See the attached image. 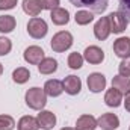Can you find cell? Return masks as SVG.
<instances>
[{"instance_id": "19", "label": "cell", "mask_w": 130, "mask_h": 130, "mask_svg": "<svg viewBox=\"0 0 130 130\" xmlns=\"http://www.w3.org/2000/svg\"><path fill=\"white\" fill-rule=\"evenodd\" d=\"M23 11L30 17H36L42 11V6L39 0H23Z\"/></svg>"}, {"instance_id": "28", "label": "cell", "mask_w": 130, "mask_h": 130, "mask_svg": "<svg viewBox=\"0 0 130 130\" xmlns=\"http://www.w3.org/2000/svg\"><path fill=\"white\" fill-rule=\"evenodd\" d=\"M118 71H120V74H121V76L129 77V76H130V58H126V59L120 64Z\"/></svg>"}, {"instance_id": "30", "label": "cell", "mask_w": 130, "mask_h": 130, "mask_svg": "<svg viewBox=\"0 0 130 130\" xmlns=\"http://www.w3.org/2000/svg\"><path fill=\"white\" fill-rule=\"evenodd\" d=\"M42 9H55V8H59V0H39Z\"/></svg>"}, {"instance_id": "20", "label": "cell", "mask_w": 130, "mask_h": 130, "mask_svg": "<svg viewBox=\"0 0 130 130\" xmlns=\"http://www.w3.org/2000/svg\"><path fill=\"white\" fill-rule=\"evenodd\" d=\"M38 70H39L41 74H52L58 70V62L53 58H44L38 64Z\"/></svg>"}, {"instance_id": "6", "label": "cell", "mask_w": 130, "mask_h": 130, "mask_svg": "<svg viewBox=\"0 0 130 130\" xmlns=\"http://www.w3.org/2000/svg\"><path fill=\"white\" fill-rule=\"evenodd\" d=\"M83 59H86L89 64H92V65L101 64L103 59H104V52L100 47H97V45H89L83 52Z\"/></svg>"}, {"instance_id": "25", "label": "cell", "mask_w": 130, "mask_h": 130, "mask_svg": "<svg viewBox=\"0 0 130 130\" xmlns=\"http://www.w3.org/2000/svg\"><path fill=\"white\" fill-rule=\"evenodd\" d=\"M83 65V56L80 53H71L68 56V67L73 70H79Z\"/></svg>"}, {"instance_id": "3", "label": "cell", "mask_w": 130, "mask_h": 130, "mask_svg": "<svg viewBox=\"0 0 130 130\" xmlns=\"http://www.w3.org/2000/svg\"><path fill=\"white\" fill-rule=\"evenodd\" d=\"M47 23L42 20V18H38V17H32L27 23V33L35 38V39H41L47 35Z\"/></svg>"}, {"instance_id": "26", "label": "cell", "mask_w": 130, "mask_h": 130, "mask_svg": "<svg viewBox=\"0 0 130 130\" xmlns=\"http://www.w3.org/2000/svg\"><path fill=\"white\" fill-rule=\"evenodd\" d=\"M15 127V121L9 115H0V130H12Z\"/></svg>"}, {"instance_id": "7", "label": "cell", "mask_w": 130, "mask_h": 130, "mask_svg": "<svg viewBox=\"0 0 130 130\" xmlns=\"http://www.w3.org/2000/svg\"><path fill=\"white\" fill-rule=\"evenodd\" d=\"M44 59V50L38 45H30L24 50V61L27 64L38 65L41 61Z\"/></svg>"}, {"instance_id": "17", "label": "cell", "mask_w": 130, "mask_h": 130, "mask_svg": "<svg viewBox=\"0 0 130 130\" xmlns=\"http://www.w3.org/2000/svg\"><path fill=\"white\" fill-rule=\"evenodd\" d=\"M104 101H106V104H107L109 107H118V106L121 104V101H123V94H121L118 89L112 88V89H109V91L106 92Z\"/></svg>"}, {"instance_id": "15", "label": "cell", "mask_w": 130, "mask_h": 130, "mask_svg": "<svg viewBox=\"0 0 130 130\" xmlns=\"http://www.w3.org/2000/svg\"><path fill=\"white\" fill-rule=\"evenodd\" d=\"M44 91L50 97H59L62 94V91H64V85H62V82H59L56 79H52V80H47L45 82Z\"/></svg>"}, {"instance_id": "18", "label": "cell", "mask_w": 130, "mask_h": 130, "mask_svg": "<svg viewBox=\"0 0 130 130\" xmlns=\"http://www.w3.org/2000/svg\"><path fill=\"white\" fill-rule=\"evenodd\" d=\"M112 88L118 89L121 94H127L130 91V79L129 77H124V76H115L112 79Z\"/></svg>"}, {"instance_id": "5", "label": "cell", "mask_w": 130, "mask_h": 130, "mask_svg": "<svg viewBox=\"0 0 130 130\" xmlns=\"http://www.w3.org/2000/svg\"><path fill=\"white\" fill-rule=\"evenodd\" d=\"M107 20H109V26H110V32L113 33H121L126 30L127 24H129V20L121 14V12H112L107 15Z\"/></svg>"}, {"instance_id": "31", "label": "cell", "mask_w": 130, "mask_h": 130, "mask_svg": "<svg viewBox=\"0 0 130 130\" xmlns=\"http://www.w3.org/2000/svg\"><path fill=\"white\" fill-rule=\"evenodd\" d=\"M15 5H17V0H0V11L12 9L15 8Z\"/></svg>"}, {"instance_id": "24", "label": "cell", "mask_w": 130, "mask_h": 130, "mask_svg": "<svg viewBox=\"0 0 130 130\" xmlns=\"http://www.w3.org/2000/svg\"><path fill=\"white\" fill-rule=\"evenodd\" d=\"M74 18H76V23H77V24L85 26V24H89V23L94 20V15H92V12H89V11H77Z\"/></svg>"}, {"instance_id": "21", "label": "cell", "mask_w": 130, "mask_h": 130, "mask_svg": "<svg viewBox=\"0 0 130 130\" xmlns=\"http://www.w3.org/2000/svg\"><path fill=\"white\" fill-rule=\"evenodd\" d=\"M15 18L12 15H0V32L2 33H9L15 29Z\"/></svg>"}, {"instance_id": "1", "label": "cell", "mask_w": 130, "mask_h": 130, "mask_svg": "<svg viewBox=\"0 0 130 130\" xmlns=\"http://www.w3.org/2000/svg\"><path fill=\"white\" fill-rule=\"evenodd\" d=\"M26 104L35 109V110H41L45 104H47V94L44 89L41 88H30L27 92H26Z\"/></svg>"}, {"instance_id": "2", "label": "cell", "mask_w": 130, "mask_h": 130, "mask_svg": "<svg viewBox=\"0 0 130 130\" xmlns=\"http://www.w3.org/2000/svg\"><path fill=\"white\" fill-rule=\"evenodd\" d=\"M53 52L56 53H62L65 50H68L71 45H73V35L67 30H61L58 32L53 38H52V42H50Z\"/></svg>"}, {"instance_id": "27", "label": "cell", "mask_w": 130, "mask_h": 130, "mask_svg": "<svg viewBox=\"0 0 130 130\" xmlns=\"http://www.w3.org/2000/svg\"><path fill=\"white\" fill-rule=\"evenodd\" d=\"M11 48H12L11 39H8V38H5V36H0V56L8 55V53L11 52Z\"/></svg>"}, {"instance_id": "32", "label": "cell", "mask_w": 130, "mask_h": 130, "mask_svg": "<svg viewBox=\"0 0 130 130\" xmlns=\"http://www.w3.org/2000/svg\"><path fill=\"white\" fill-rule=\"evenodd\" d=\"M124 106H126V110L130 112V91L126 94V100H124Z\"/></svg>"}, {"instance_id": "8", "label": "cell", "mask_w": 130, "mask_h": 130, "mask_svg": "<svg viewBox=\"0 0 130 130\" xmlns=\"http://www.w3.org/2000/svg\"><path fill=\"white\" fill-rule=\"evenodd\" d=\"M113 52L118 58H130V38L127 36H123V38H118L115 42H113Z\"/></svg>"}, {"instance_id": "4", "label": "cell", "mask_w": 130, "mask_h": 130, "mask_svg": "<svg viewBox=\"0 0 130 130\" xmlns=\"http://www.w3.org/2000/svg\"><path fill=\"white\" fill-rule=\"evenodd\" d=\"M76 8H88L92 14H101L106 11L109 0H70Z\"/></svg>"}, {"instance_id": "33", "label": "cell", "mask_w": 130, "mask_h": 130, "mask_svg": "<svg viewBox=\"0 0 130 130\" xmlns=\"http://www.w3.org/2000/svg\"><path fill=\"white\" fill-rule=\"evenodd\" d=\"M61 130H76V129H73V127H64V129H61Z\"/></svg>"}, {"instance_id": "12", "label": "cell", "mask_w": 130, "mask_h": 130, "mask_svg": "<svg viewBox=\"0 0 130 130\" xmlns=\"http://www.w3.org/2000/svg\"><path fill=\"white\" fill-rule=\"evenodd\" d=\"M88 88L92 92H100L106 88V77L101 73H92L88 77Z\"/></svg>"}, {"instance_id": "23", "label": "cell", "mask_w": 130, "mask_h": 130, "mask_svg": "<svg viewBox=\"0 0 130 130\" xmlns=\"http://www.w3.org/2000/svg\"><path fill=\"white\" fill-rule=\"evenodd\" d=\"M12 79H14V82H15V83L23 85V83H26V82L30 79V73H29V70H27V68L20 67V68L14 70V73H12Z\"/></svg>"}, {"instance_id": "11", "label": "cell", "mask_w": 130, "mask_h": 130, "mask_svg": "<svg viewBox=\"0 0 130 130\" xmlns=\"http://www.w3.org/2000/svg\"><path fill=\"white\" fill-rule=\"evenodd\" d=\"M97 126L103 130H113L120 126V120L115 113H103L97 120Z\"/></svg>"}, {"instance_id": "13", "label": "cell", "mask_w": 130, "mask_h": 130, "mask_svg": "<svg viewBox=\"0 0 130 130\" xmlns=\"http://www.w3.org/2000/svg\"><path fill=\"white\" fill-rule=\"evenodd\" d=\"M109 33H110L109 20H107V17H101L97 23H95V26H94V35H95L97 39L103 41V39H106L109 36Z\"/></svg>"}, {"instance_id": "34", "label": "cell", "mask_w": 130, "mask_h": 130, "mask_svg": "<svg viewBox=\"0 0 130 130\" xmlns=\"http://www.w3.org/2000/svg\"><path fill=\"white\" fill-rule=\"evenodd\" d=\"M2 73H3V67H2V64H0V76H2Z\"/></svg>"}, {"instance_id": "16", "label": "cell", "mask_w": 130, "mask_h": 130, "mask_svg": "<svg viewBox=\"0 0 130 130\" xmlns=\"http://www.w3.org/2000/svg\"><path fill=\"white\" fill-rule=\"evenodd\" d=\"M95 127L97 120L92 115H82L76 123V130H95Z\"/></svg>"}, {"instance_id": "9", "label": "cell", "mask_w": 130, "mask_h": 130, "mask_svg": "<svg viewBox=\"0 0 130 130\" xmlns=\"http://www.w3.org/2000/svg\"><path fill=\"white\" fill-rule=\"evenodd\" d=\"M62 85H64V91L70 95H77L82 89V82L77 76H67Z\"/></svg>"}, {"instance_id": "14", "label": "cell", "mask_w": 130, "mask_h": 130, "mask_svg": "<svg viewBox=\"0 0 130 130\" xmlns=\"http://www.w3.org/2000/svg\"><path fill=\"white\" fill-rule=\"evenodd\" d=\"M50 18H52V21L56 26H64V24H67L70 21V14L64 8H55V9H52Z\"/></svg>"}, {"instance_id": "22", "label": "cell", "mask_w": 130, "mask_h": 130, "mask_svg": "<svg viewBox=\"0 0 130 130\" xmlns=\"http://www.w3.org/2000/svg\"><path fill=\"white\" fill-rule=\"evenodd\" d=\"M38 121L36 118H33L30 115H26V117H21L20 121H18V130H38Z\"/></svg>"}, {"instance_id": "10", "label": "cell", "mask_w": 130, "mask_h": 130, "mask_svg": "<svg viewBox=\"0 0 130 130\" xmlns=\"http://www.w3.org/2000/svg\"><path fill=\"white\" fill-rule=\"evenodd\" d=\"M36 121H38V126L41 129L50 130V129H53L55 124H56V117L50 110H41L38 113V117H36Z\"/></svg>"}, {"instance_id": "29", "label": "cell", "mask_w": 130, "mask_h": 130, "mask_svg": "<svg viewBox=\"0 0 130 130\" xmlns=\"http://www.w3.org/2000/svg\"><path fill=\"white\" fill-rule=\"evenodd\" d=\"M120 12L130 21V0H120Z\"/></svg>"}]
</instances>
